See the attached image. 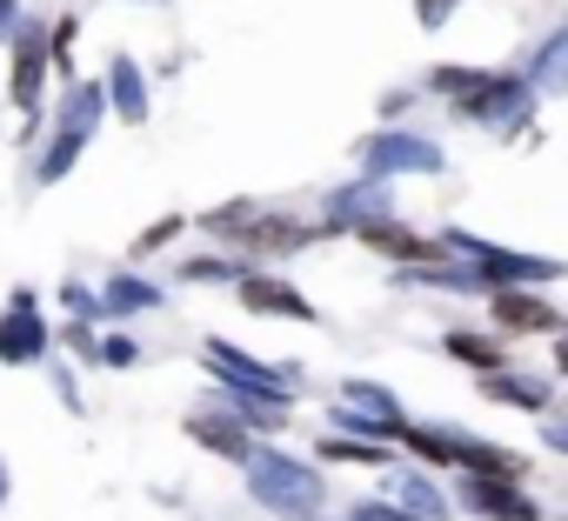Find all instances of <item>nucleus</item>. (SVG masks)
<instances>
[{"mask_svg": "<svg viewBox=\"0 0 568 521\" xmlns=\"http://www.w3.org/2000/svg\"><path fill=\"white\" fill-rule=\"evenodd\" d=\"M48 61H54V41L28 21V28H14V108H41V74H48Z\"/></svg>", "mask_w": 568, "mask_h": 521, "instance_id": "423d86ee", "label": "nucleus"}, {"mask_svg": "<svg viewBox=\"0 0 568 521\" xmlns=\"http://www.w3.org/2000/svg\"><path fill=\"white\" fill-rule=\"evenodd\" d=\"M541 435H548V448H561V454H568V408H561V415H548V421H541Z\"/></svg>", "mask_w": 568, "mask_h": 521, "instance_id": "393cba45", "label": "nucleus"}, {"mask_svg": "<svg viewBox=\"0 0 568 521\" xmlns=\"http://www.w3.org/2000/svg\"><path fill=\"white\" fill-rule=\"evenodd\" d=\"M187 435L227 461H254V441H247V421L241 415H187Z\"/></svg>", "mask_w": 568, "mask_h": 521, "instance_id": "9d476101", "label": "nucleus"}, {"mask_svg": "<svg viewBox=\"0 0 568 521\" xmlns=\"http://www.w3.org/2000/svg\"><path fill=\"white\" fill-rule=\"evenodd\" d=\"M468 121H481V127H495L501 141L515 134V127H528V81H515V74H488L468 101H455Z\"/></svg>", "mask_w": 568, "mask_h": 521, "instance_id": "20e7f679", "label": "nucleus"}, {"mask_svg": "<svg viewBox=\"0 0 568 521\" xmlns=\"http://www.w3.org/2000/svg\"><path fill=\"white\" fill-rule=\"evenodd\" d=\"M355 234H362L375 254H388V260H435V254H442V247H428L422 234H408V227H395V221H382V214H375V221H362Z\"/></svg>", "mask_w": 568, "mask_h": 521, "instance_id": "9b49d317", "label": "nucleus"}, {"mask_svg": "<svg viewBox=\"0 0 568 521\" xmlns=\"http://www.w3.org/2000/svg\"><path fill=\"white\" fill-rule=\"evenodd\" d=\"M535 88H568V28L541 48V61H535Z\"/></svg>", "mask_w": 568, "mask_h": 521, "instance_id": "a211bd4d", "label": "nucleus"}, {"mask_svg": "<svg viewBox=\"0 0 568 521\" xmlns=\"http://www.w3.org/2000/svg\"><path fill=\"white\" fill-rule=\"evenodd\" d=\"M247 488L274 514H315L322 508V474L302 468V461H288V454H254L247 461Z\"/></svg>", "mask_w": 568, "mask_h": 521, "instance_id": "7ed1b4c3", "label": "nucleus"}, {"mask_svg": "<svg viewBox=\"0 0 568 521\" xmlns=\"http://www.w3.org/2000/svg\"><path fill=\"white\" fill-rule=\"evenodd\" d=\"M0 494H8V474H0Z\"/></svg>", "mask_w": 568, "mask_h": 521, "instance_id": "c756f323", "label": "nucleus"}, {"mask_svg": "<svg viewBox=\"0 0 568 521\" xmlns=\"http://www.w3.org/2000/svg\"><path fill=\"white\" fill-rule=\"evenodd\" d=\"M448 14H455V0H415V21H422L428 34H435V28H442Z\"/></svg>", "mask_w": 568, "mask_h": 521, "instance_id": "b1692460", "label": "nucleus"}, {"mask_svg": "<svg viewBox=\"0 0 568 521\" xmlns=\"http://www.w3.org/2000/svg\"><path fill=\"white\" fill-rule=\"evenodd\" d=\"M495 328H501V335H555V328H561V308H548V302L528 295V288H501V295H495Z\"/></svg>", "mask_w": 568, "mask_h": 521, "instance_id": "6e6552de", "label": "nucleus"}, {"mask_svg": "<svg viewBox=\"0 0 568 521\" xmlns=\"http://www.w3.org/2000/svg\"><path fill=\"white\" fill-rule=\"evenodd\" d=\"M555 368H561V375H568V335H561V348H555Z\"/></svg>", "mask_w": 568, "mask_h": 521, "instance_id": "c85d7f7f", "label": "nucleus"}, {"mask_svg": "<svg viewBox=\"0 0 568 521\" xmlns=\"http://www.w3.org/2000/svg\"><path fill=\"white\" fill-rule=\"evenodd\" d=\"M455 247H468V254L481 260V282H548V275H555L548 260H528V254H495V247H481V241H455Z\"/></svg>", "mask_w": 568, "mask_h": 521, "instance_id": "f8f14e48", "label": "nucleus"}, {"mask_svg": "<svg viewBox=\"0 0 568 521\" xmlns=\"http://www.w3.org/2000/svg\"><path fill=\"white\" fill-rule=\"evenodd\" d=\"M201 227H207V234H221L234 254H267V260H281V254H295V247H308V241H315V227H308V221H295V214H261L254 201H227V207L201 214Z\"/></svg>", "mask_w": 568, "mask_h": 521, "instance_id": "f257e3e1", "label": "nucleus"}, {"mask_svg": "<svg viewBox=\"0 0 568 521\" xmlns=\"http://www.w3.org/2000/svg\"><path fill=\"white\" fill-rule=\"evenodd\" d=\"M154 302H161V295H154L148 282H114L101 308H114V315H141V308H154Z\"/></svg>", "mask_w": 568, "mask_h": 521, "instance_id": "6ab92c4d", "label": "nucleus"}, {"mask_svg": "<svg viewBox=\"0 0 568 521\" xmlns=\"http://www.w3.org/2000/svg\"><path fill=\"white\" fill-rule=\"evenodd\" d=\"M0 28H14V0H0Z\"/></svg>", "mask_w": 568, "mask_h": 521, "instance_id": "cd10ccee", "label": "nucleus"}, {"mask_svg": "<svg viewBox=\"0 0 568 521\" xmlns=\"http://www.w3.org/2000/svg\"><path fill=\"white\" fill-rule=\"evenodd\" d=\"M462 508H475L481 521H541L535 514V501L508 481V474H462Z\"/></svg>", "mask_w": 568, "mask_h": 521, "instance_id": "39448f33", "label": "nucleus"}, {"mask_svg": "<svg viewBox=\"0 0 568 521\" xmlns=\"http://www.w3.org/2000/svg\"><path fill=\"white\" fill-rule=\"evenodd\" d=\"M355 521H408V514H395V508H382V501H362Z\"/></svg>", "mask_w": 568, "mask_h": 521, "instance_id": "a878e982", "label": "nucleus"}, {"mask_svg": "<svg viewBox=\"0 0 568 521\" xmlns=\"http://www.w3.org/2000/svg\"><path fill=\"white\" fill-rule=\"evenodd\" d=\"M234 295H241V308H254V315H281V321H315V302H302L288 282H267V275H241L234 268Z\"/></svg>", "mask_w": 568, "mask_h": 521, "instance_id": "0eeeda50", "label": "nucleus"}, {"mask_svg": "<svg viewBox=\"0 0 568 521\" xmlns=\"http://www.w3.org/2000/svg\"><path fill=\"white\" fill-rule=\"evenodd\" d=\"M74 34H81V21H74V14H68V21H61L54 34H48V41H54V61H61V68H74Z\"/></svg>", "mask_w": 568, "mask_h": 521, "instance_id": "5701e85b", "label": "nucleus"}, {"mask_svg": "<svg viewBox=\"0 0 568 521\" xmlns=\"http://www.w3.org/2000/svg\"><path fill=\"white\" fill-rule=\"evenodd\" d=\"M81 147H88V127H68V121H61V134H54V154L41 161V181H61V174H68V161H74Z\"/></svg>", "mask_w": 568, "mask_h": 521, "instance_id": "f3484780", "label": "nucleus"}, {"mask_svg": "<svg viewBox=\"0 0 568 521\" xmlns=\"http://www.w3.org/2000/svg\"><path fill=\"white\" fill-rule=\"evenodd\" d=\"M174 234H181V214H168V221H154V227H148V234L134 241V254H161V247H168Z\"/></svg>", "mask_w": 568, "mask_h": 521, "instance_id": "4be33fe9", "label": "nucleus"}, {"mask_svg": "<svg viewBox=\"0 0 568 521\" xmlns=\"http://www.w3.org/2000/svg\"><path fill=\"white\" fill-rule=\"evenodd\" d=\"M114 108H121L128 121H141V114H148V94H141V68H134L128 54L114 61Z\"/></svg>", "mask_w": 568, "mask_h": 521, "instance_id": "dca6fc26", "label": "nucleus"}, {"mask_svg": "<svg viewBox=\"0 0 568 521\" xmlns=\"http://www.w3.org/2000/svg\"><path fill=\"white\" fill-rule=\"evenodd\" d=\"M368 167H375V174H388V167H422V174H435V167H442V154H435V147H415L408 134H402V141L388 134L382 147H368Z\"/></svg>", "mask_w": 568, "mask_h": 521, "instance_id": "4468645a", "label": "nucleus"}, {"mask_svg": "<svg viewBox=\"0 0 568 521\" xmlns=\"http://www.w3.org/2000/svg\"><path fill=\"white\" fill-rule=\"evenodd\" d=\"M481 395L488 401H515V408H535V415H548V381L541 375H481Z\"/></svg>", "mask_w": 568, "mask_h": 521, "instance_id": "ddd939ff", "label": "nucleus"}, {"mask_svg": "<svg viewBox=\"0 0 568 521\" xmlns=\"http://www.w3.org/2000/svg\"><path fill=\"white\" fill-rule=\"evenodd\" d=\"M322 454H328V461H368V468H382V461H388V454H382V448H368V441H322Z\"/></svg>", "mask_w": 568, "mask_h": 521, "instance_id": "412c9836", "label": "nucleus"}, {"mask_svg": "<svg viewBox=\"0 0 568 521\" xmlns=\"http://www.w3.org/2000/svg\"><path fill=\"white\" fill-rule=\"evenodd\" d=\"M48 348V328L34 315V295H14V308L0 315V361H34Z\"/></svg>", "mask_w": 568, "mask_h": 521, "instance_id": "1a4fd4ad", "label": "nucleus"}, {"mask_svg": "<svg viewBox=\"0 0 568 521\" xmlns=\"http://www.w3.org/2000/svg\"><path fill=\"white\" fill-rule=\"evenodd\" d=\"M448 355H455V361H468V368H481V375L508 368V348H501V341H488V335H468V328H455V335H448Z\"/></svg>", "mask_w": 568, "mask_h": 521, "instance_id": "2eb2a0df", "label": "nucleus"}, {"mask_svg": "<svg viewBox=\"0 0 568 521\" xmlns=\"http://www.w3.org/2000/svg\"><path fill=\"white\" fill-rule=\"evenodd\" d=\"M101 355H108V361H114V368H128V361H134V355H141V348H134V341H108V348H101Z\"/></svg>", "mask_w": 568, "mask_h": 521, "instance_id": "bb28decb", "label": "nucleus"}, {"mask_svg": "<svg viewBox=\"0 0 568 521\" xmlns=\"http://www.w3.org/2000/svg\"><path fill=\"white\" fill-rule=\"evenodd\" d=\"M402 448L415 461H435V468H468V474H508L521 481V454L515 448H495V441H475V435H455V428H395Z\"/></svg>", "mask_w": 568, "mask_h": 521, "instance_id": "f03ea898", "label": "nucleus"}, {"mask_svg": "<svg viewBox=\"0 0 568 521\" xmlns=\"http://www.w3.org/2000/svg\"><path fill=\"white\" fill-rule=\"evenodd\" d=\"M395 494H402L408 508H422V521H435V514H442V494H435V488H422L415 474H402V481H395Z\"/></svg>", "mask_w": 568, "mask_h": 521, "instance_id": "aec40b11", "label": "nucleus"}]
</instances>
